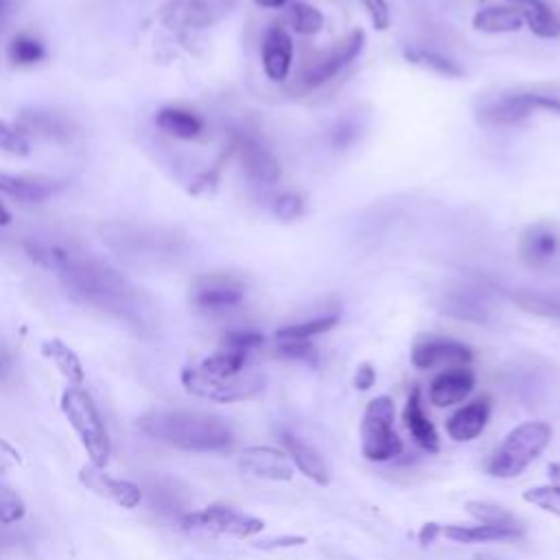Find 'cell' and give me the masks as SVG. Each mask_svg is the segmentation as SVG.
I'll return each instance as SVG.
<instances>
[{
	"instance_id": "cell-1",
	"label": "cell",
	"mask_w": 560,
	"mask_h": 560,
	"mask_svg": "<svg viewBox=\"0 0 560 560\" xmlns=\"http://www.w3.org/2000/svg\"><path fill=\"white\" fill-rule=\"evenodd\" d=\"M59 278L66 291L85 304L127 319L140 317L142 304L136 287L122 273L85 256L81 249L61 267Z\"/></svg>"
},
{
	"instance_id": "cell-2",
	"label": "cell",
	"mask_w": 560,
	"mask_h": 560,
	"mask_svg": "<svg viewBox=\"0 0 560 560\" xmlns=\"http://www.w3.org/2000/svg\"><path fill=\"white\" fill-rule=\"evenodd\" d=\"M140 431L182 451H225L234 442L230 422L203 411H153L140 418Z\"/></svg>"
},
{
	"instance_id": "cell-3",
	"label": "cell",
	"mask_w": 560,
	"mask_h": 560,
	"mask_svg": "<svg viewBox=\"0 0 560 560\" xmlns=\"http://www.w3.org/2000/svg\"><path fill=\"white\" fill-rule=\"evenodd\" d=\"M551 442V427L529 420L514 427L488 459V472L499 479L518 477Z\"/></svg>"
},
{
	"instance_id": "cell-4",
	"label": "cell",
	"mask_w": 560,
	"mask_h": 560,
	"mask_svg": "<svg viewBox=\"0 0 560 560\" xmlns=\"http://www.w3.org/2000/svg\"><path fill=\"white\" fill-rule=\"evenodd\" d=\"M61 411L77 431L90 464L105 468L112 455V444L92 396L79 385H70L61 396Z\"/></svg>"
},
{
	"instance_id": "cell-5",
	"label": "cell",
	"mask_w": 560,
	"mask_h": 560,
	"mask_svg": "<svg viewBox=\"0 0 560 560\" xmlns=\"http://www.w3.org/2000/svg\"><path fill=\"white\" fill-rule=\"evenodd\" d=\"M394 400L376 396L365 405L361 420V453L370 462H389L402 453V440L394 429Z\"/></svg>"
},
{
	"instance_id": "cell-6",
	"label": "cell",
	"mask_w": 560,
	"mask_h": 560,
	"mask_svg": "<svg viewBox=\"0 0 560 560\" xmlns=\"http://www.w3.org/2000/svg\"><path fill=\"white\" fill-rule=\"evenodd\" d=\"M363 44H365V33L361 28L350 31L346 37L335 42L326 52L317 55L315 59H311V63H306L302 68V72L295 79L293 90L295 92H311V90L324 85L339 70H343L350 61H354V57L363 50Z\"/></svg>"
},
{
	"instance_id": "cell-7",
	"label": "cell",
	"mask_w": 560,
	"mask_h": 560,
	"mask_svg": "<svg viewBox=\"0 0 560 560\" xmlns=\"http://www.w3.org/2000/svg\"><path fill=\"white\" fill-rule=\"evenodd\" d=\"M184 387L199 396L214 402H238L254 398L265 387V378L258 374H238L232 378H214L201 372L199 368H186L182 372Z\"/></svg>"
},
{
	"instance_id": "cell-8",
	"label": "cell",
	"mask_w": 560,
	"mask_h": 560,
	"mask_svg": "<svg viewBox=\"0 0 560 560\" xmlns=\"http://www.w3.org/2000/svg\"><path fill=\"white\" fill-rule=\"evenodd\" d=\"M534 112H553L560 114V96L542 92H514L505 94L479 109V122L488 127H508L514 125Z\"/></svg>"
},
{
	"instance_id": "cell-9",
	"label": "cell",
	"mask_w": 560,
	"mask_h": 560,
	"mask_svg": "<svg viewBox=\"0 0 560 560\" xmlns=\"http://www.w3.org/2000/svg\"><path fill=\"white\" fill-rule=\"evenodd\" d=\"M179 523L184 529H203L234 538H249L265 529V523L260 518L228 505H208L203 510L186 512Z\"/></svg>"
},
{
	"instance_id": "cell-10",
	"label": "cell",
	"mask_w": 560,
	"mask_h": 560,
	"mask_svg": "<svg viewBox=\"0 0 560 560\" xmlns=\"http://www.w3.org/2000/svg\"><path fill=\"white\" fill-rule=\"evenodd\" d=\"M245 287L230 273H206L192 284V302L206 313H221L241 304Z\"/></svg>"
},
{
	"instance_id": "cell-11",
	"label": "cell",
	"mask_w": 560,
	"mask_h": 560,
	"mask_svg": "<svg viewBox=\"0 0 560 560\" xmlns=\"http://www.w3.org/2000/svg\"><path fill=\"white\" fill-rule=\"evenodd\" d=\"M236 0H171L164 22L173 28H206L221 20Z\"/></svg>"
},
{
	"instance_id": "cell-12",
	"label": "cell",
	"mask_w": 560,
	"mask_h": 560,
	"mask_svg": "<svg viewBox=\"0 0 560 560\" xmlns=\"http://www.w3.org/2000/svg\"><path fill=\"white\" fill-rule=\"evenodd\" d=\"M472 361V350L448 337H424L411 348V363L418 370H431L438 365H466Z\"/></svg>"
},
{
	"instance_id": "cell-13",
	"label": "cell",
	"mask_w": 560,
	"mask_h": 560,
	"mask_svg": "<svg viewBox=\"0 0 560 560\" xmlns=\"http://www.w3.org/2000/svg\"><path fill=\"white\" fill-rule=\"evenodd\" d=\"M79 481L92 490L94 494L114 501L120 508H138L142 501V490L138 483L125 481V479H116L107 472H103V468L94 466V464H85L79 472Z\"/></svg>"
},
{
	"instance_id": "cell-14",
	"label": "cell",
	"mask_w": 560,
	"mask_h": 560,
	"mask_svg": "<svg viewBox=\"0 0 560 560\" xmlns=\"http://www.w3.org/2000/svg\"><path fill=\"white\" fill-rule=\"evenodd\" d=\"M238 468L252 477L287 481L293 475L289 455L271 446H249L238 455Z\"/></svg>"
},
{
	"instance_id": "cell-15",
	"label": "cell",
	"mask_w": 560,
	"mask_h": 560,
	"mask_svg": "<svg viewBox=\"0 0 560 560\" xmlns=\"http://www.w3.org/2000/svg\"><path fill=\"white\" fill-rule=\"evenodd\" d=\"M236 151L241 155L243 168L247 175L258 184H276L280 179V164L273 158V153L254 136H238L236 138Z\"/></svg>"
},
{
	"instance_id": "cell-16",
	"label": "cell",
	"mask_w": 560,
	"mask_h": 560,
	"mask_svg": "<svg viewBox=\"0 0 560 560\" xmlns=\"http://www.w3.org/2000/svg\"><path fill=\"white\" fill-rule=\"evenodd\" d=\"M140 490H142V497H147L153 512L162 516H177V518L186 514L188 492L179 481L171 477H151L140 486Z\"/></svg>"
},
{
	"instance_id": "cell-17",
	"label": "cell",
	"mask_w": 560,
	"mask_h": 560,
	"mask_svg": "<svg viewBox=\"0 0 560 560\" xmlns=\"http://www.w3.org/2000/svg\"><path fill=\"white\" fill-rule=\"evenodd\" d=\"M260 61L267 79L284 81L289 77V68L293 61V42L282 26L273 24L271 28H267L260 44Z\"/></svg>"
},
{
	"instance_id": "cell-18",
	"label": "cell",
	"mask_w": 560,
	"mask_h": 560,
	"mask_svg": "<svg viewBox=\"0 0 560 560\" xmlns=\"http://www.w3.org/2000/svg\"><path fill=\"white\" fill-rule=\"evenodd\" d=\"M475 389V374L464 368L446 370L438 374L429 385V400L435 407H451L470 396Z\"/></svg>"
},
{
	"instance_id": "cell-19",
	"label": "cell",
	"mask_w": 560,
	"mask_h": 560,
	"mask_svg": "<svg viewBox=\"0 0 560 560\" xmlns=\"http://www.w3.org/2000/svg\"><path fill=\"white\" fill-rule=\"evenodd\" d=\"M488 418H490V398L481 396L459 407L455 413H451V418L446 420V433L455 442H470L486 429Z\"/></svg>"
},
{
	"instance_id": "cell-20",
	"label": "cell",
	"mask_w": 560,
	"mask_h": 560,
	"mask_svg": "<svg viewBox=\"0 0 560 560\" xmlns=\"http://www.w3.org/2000/svg\"><path fill=\"white\" fill-rule=\"evenodd\" d=\"M282 444L289 453V459L300 468L302 475H306L317 486H326L330 481L328 466L313 444H308L293 431H282Z\"/></svg>"
},
{
	"instance_id": "cell-21",
	"label": "cell",
	"mask_w": 560,
	"mask_h": 560,
	"mask_svg": "<svg viewBox=\"0 0 560 560\" xmlns=\"http://www.w3.org/2000/svg\"><path fill=\"white\" fill-rule=\"evenodd\" d=\"M556 249H558V238L553 230H549L542 223L529 225L518 238V258L529 269L545 267L553 258Z\"/></svg>"
},
{
	"instance_id": "cell-22",
	"label": "cell",
	"mask_w": 560,
	"mask_h": 560,
	"mask_svg": "<svg viewBox=\"0 0 560 560\" xmlns=\"http://www.w3.org/2000/svg\"><path fill=\"white\" fill-rule=\"evenodd\" d=\"M402 420H405V427L407 431L411 433L413 442L427 451V453H438L440 448V438H438V431L433 427V422L429 420L427 411H424V405H422V396H420V389L413 387L409 398H407V405L402 409Z\"/></svg>"
},
{
	"instance_id": "cell-23",
	"label": "cell",
	"mask_w": 560,
	"mask_h": 560,
	"mask_svg": "<svg viewBox=\"0 0 560 560\" xmlns=\"http://www.w3.org/2000/svg\"><path fill=\"white\" fill-rule=\"evenodd\" d=\"M61 188L48 177H15L0 173V192L20 203H42Z\"/></svg>"
},
{
	"instance_id": "cell-24",
	"label": "cell",
	"mask_w": 560,
	"mask_h": 560,
	"mask_svg": "<svg viewBox=\"0 0 560 560\" xmlns=\"http://www.w3.org/2000/svg\"><path fill=\"white\" fill-rule=\"evenodd\" d=\"M448 540L462 545L475 542H497V540H514L523 536V527H503V525H446L440 529Z\"/></svg>"
},
{
	"instance_id": "cell-25",
	"label": "cell",
	"mask_w": 560,
	"mask_h": 560,
	"mask_svg": "<svg viewBox=\"0 0 560 560\" xmlns=\"http://www.w3.org/2000/svg\"><path fill=\"white\" fill-rule=\"evenodd\" d=\"M521 13L523 24L532 28L534 35L542 39H553L560 35V18L545 0H510Z\"/></svg>"
},
{
	"instance_id": "cell-26",
	"label": "cell",
	"mask_w": 560,
	"mask_h": 560,
	"mask_svg": "<svg viewBox=\"0 0 560 560\" xmlns=\"http://www.w3.org/2000/svg\"><path fill=\"white\" fill-rule=\"evenodd\" d=\"M155 122L162 131H166L168 136L182 138V140H192V138L201 136V131H203V120L195 112L184 109V107L160 109Z\"/></svg>"
},
{
	"instance_id": "cell-27",
	"label": "cell",
	"mask_w": 560,
	"mask_h": 560,
	"mask_svg": "<svg viewBox=\"0 0 560 560\" xmlns=\"http://www.w3.org/2000/svg\"><path fill=\"white\" fill-rule=\"evenodd\" d=\"M20 125L26 131H33L42 138H50V140H68L72 138V125L66 116L55 114V112H24L20 116Z\"/></svg>"
},
{
	"instance_id": "cell-28",
	"label": "cell",
	"mask_w": 560,
	"mask_h": 560,
	"mask_svg": "<svg viewBox=\"0 0 560 560\" xmlns=\"http://www.w3.org/2000/svg\"><path fill=\"white\" fill-rule=\"evenodd\" d=\"M472 26L481 33H514L523 26V18L514 7H488L475 13Z\"/></svg>"
},
{
	"instance_id": "cell-29",
	"label": "cell",
	"mask_w": 560,
	"mask_h": 560,
	"mask_svg": "<svg viewBox=\"0 0 560 560\" xmlns=\"http://www.w3.org/2000/svg\"><path fill=\"white\" fill-rule=\"evenodd\" d=\"M245 365H247V354L245 352L221 348L214 354L206 357L197 368L201 372H206L208 376H214V378H232V376L243 374Z\"/></svg>"
},
{
	"instance_id": "cell-30",
	"label": "cell",
	"mask_w": 560,
	"mask_h": 560,
	"mask_svg": "<svg viewBox=\"0 0 560 560\" xmlns=\"http://www.w3.org/2000/svg\"><path fill=\"white\" fill-rule=\"evenodd\" d=\"M42 352L57 365V370L68 378L70 385H81L85 374H83V365L79 361V357L74 354V350H70L61 339H50L42 346Z\"/></svg>"
},
{
	"instance_id": "cell-31",
	"label": "cell",
	"mask_w": 560,
	"mask_h": 560,
	"mask_svg": "<svg viewBox=\"0 0 560 560\" xmlns=\"http://www.w3.org/2000/svg\"><path fill=\"white\" fill-rule=\"evenodd\" d=\"M339 322L337 315H322V317H313V319H304V322H298V324H287L282 328L276 330V341H282V339H311L315 335H322V332H328L330 328H335Z\"/></svg>"
},
{
	"instance_id": "cell-32",
	"label": "cell",
	"mask_w": 560,
	"mask_h": 560,
	"mask_svg": "<svg viewBox=\"0 0 560 560\" xmlns=\"http://www.w3.org/2000/svg\"><path fill=\"white\" fill-rule=\"evenodd\" d=\"M466 512H468L477 523H483V525L523 527V525L518 523V518H516L510 510H505V508H501V505H497V503H490V501H468V503H466Z\"/></svg>"
},
{
	"instance_id": "cell-33",
	"label": "cell",
	"mask_w": 560,
	"mask_h": 560,
	"mask_svg": "<svg viewBox=\"0 0 560 560\" xmlns=\"http://www.w3.org/2000/svg\"><path fill=\"white\" fill-rule=\"evenodd\" d=\"M405 57H407L411 63L422 66V68H427V70H433V72H438V74H442V77H462V74H464L462 68H459L453 59H448V57H444V55H440V52H435V50L407 48V50H405Z\"/></svg>"
},
{
	"instance_id": "cell-34",
	"label": "cell",
	"mask_w": 560,
	"mask_h": 560,
	"mask_svg": "<svg viewBox=\"0 0 560 560\" xmlns=\"http://www.w3.org/2000/svg\"><path fill=\"white\" fill-rule=\"evenodd\" d=\"M446 313L466 322H486L488 319V311L486 304L470 293H457L451 295L446 300Z\"/></svg>"
},
{
	"instance_id": "cell-35",
	"label": "cell",
	"mask_w": 560,
	"mask_h": 560,
	"mask_svg": "<svg viewBox=\"0 0 560 560\" xmlns=\"http://www.w3.org/2000/svg\"><path fill=\"white\" fill-rule=\"evenodd\" d=\"M289 22L300 35H315L324 26L322 13L313 4H306V2H293L289 7Z\"/></svg>"
},
{
	"instance_id": "cell-36",
	"label": "cell",
	"mask_w": 560,
	"mask_h": 560,
	"mask_svg": "<svg viewBox=\"0 0 560 560\" xmlns=\"http://www.w3.org/2000/svg\"><path fill=\"white\" fill-rule=\"evenodd\" d=\"M514 302L534 315L560 317V300L558 298H549V295L532 293V291H518V293H514Z\"/></svg>"
},
{
	"instance_id": "cell-37",
	"label": "cell",
	"mask_w": 560,
	"mask_h": 560,
	"mask_svg": "<svg viewBox=\"0 0 560 560\" xmlns=\"http://www.w3.org/2000/svg\"><path fill=\"white\" fill-rule=\"evenodd\" d=\"M523 499L545 512H551L560 516V481L547 483V486H536L523 492Z\"/></svg>"
},
{
	"instance_id": "cell-38",
	"label": "cell",
	"mask_w": 560,
	"mask_h": 560,
	"mask_svg": "<svg viewBox=\"0 0 560 560\" xmlns=\"http://www.w3.org/2000/svg\"><path fill=\"white\" fill-rule=\"evenodd\" d=\"M9 55L15 63L31 66V63H37L44 57V46L35 37L22 33V35L13 37V42L9 46Z\"/></svg>"
},
{
	"instance_id": "cell-39",
	"label": "cell",
	"mask_w": 560,
	"mask_h": 560,
	"mask_svg": "<svg viewBox=\"0 0 560 560\" xmlns=\"http://www.w3.org/2000/svg\"><path fill=\"white\" fill-rule=\"evenodd\" d=\"M276 352L289 361H302L311 365L317 363V350L308 339H282L276 346Z\"/></svg>"
},
{
	"instance_id": "cell-40",
	"label": "cell",
	"mask_w": 560,
	"mask_h": 560,
	"mask_svg": "<svg viewBox=\"0 0 560 560\" xmlns=\"http://www.w3.org/2000/svg\"><path fill=\"white\" fill-rule=\"evenodd\" d=\"M265 341V337L258 330L252 328H238V330H230L223 337V348L236 350V352H245L249 354L254 348H258Z\"/></svg>"
},
{
	"instance_id": "cell-41",
	"label": "cell",
	"mask_w": 560,
	"mask_h": 560,
	"mask_svg": "<svg viewBox=\"0 0 560 560\" xmlns=\"http://www.w3.org/2000/svg\"><path fill=\"white\" fill-rule=\"evenodd\" d=\"M22 516H24L22 499L11 488L0 483V523L11 525V523L20 521Z\"/></svg>"
},
{
	"instance_id": "cell-42",
	"label": "cell",
	"mask_w": 560,
	"mask_h": 560,
	"mask_svg": "<svg viewBox=\"0 0 560 560\" xmlns=\"http://www.w3.org/2000/svg\"><path fill=\"white\" fill-rule=\"evenodd\" d=\"M271 210L280 221H295L304 212V201L293 192H282L273 199Z\"/></svg>"
},
{
	"instance_id": "cell-43",
	"label": "cell",
	"mask_w": 560,
	"mask_h": 560,
	"mask_svg": "<svg viewBox=\"0 0 560 560\" xmlns=\"http://www.w3.org/2000/svg\"><path fill=\"white\" fill-rule=\"evenodd\" d=\"M0 149L9 151V153H15V155H26L28 153V142H26V138L20 129L0 120Z\"/></svg>"
},
{
	"instance_id": "cell-44",
	"label": "cell",
	"mask_w": 560,
	"mask_h": 560,
	"mask_svg": "<svg viewBox=\"0 0 560 560\" xmlns=\"http://www.w3.org/2000/svg\"><path fill=\"white\" fill-rule=\"evenodd\" d=\"M359 2L368 11L374 28L385 31L392 24V13H389V7H387V0H359Z\"/></svg>"
},
{
	"instance_id": "cell-45",
	"label": "cell",
	"mask_w": 560,
	"mask_h": 560,
	"mask_svg": "<svg viewBox=\"0 0 560 560\" xmlns=\"http://www.w3.org/2000/svg\"><path fill=\"white\" fill-rule=\"evenodd\" d=\"M374 381H376L374 368H372L370 363L359 365V370H357V374H354V387L361 389V392H365V389H370V387L374 385Z\"/></svg>"
},
{
	"instance_id": "cell-46",
	"label": "cell",
	"mask_w": 560,
	"mask_h": 560,
	"mask_svg": "<svg viewBox=\"0 0 560 560\" xmlns=\"http://www.w3.org/2000/svg\"><path fill=\"white\" fill-rule=\"evenodd\" d=\"M11 372H13V357H11V352L0 343V381L9 378Z\"/></svg>"
},
{
	"instance_id": "cell-47",
	"label": "cell",
	"mask_w": 560,
	"mask_h": 560,
	"mask_svg": "<svg viewBox=\"0 0 560 560\" xmlns=\"http://www.w3.org/2000/svg\"><path fill=\"white\" fill-rule=\"evenodd\" d=\"M440 525H435V523H427L422 529H420V542L422 545H427V542H433L435 540V536L440 534Z\"/></svg>"
},
{
	"instance_id": "cell-48",
	"label": "cell",
	"mask_w": 560,
	"mask_h": 560,
	"mask_svg": "<svg viewBox=\"0 0 560 560\" xmlns=\"http://www.w3.org/2000/svg\"><path fill=\"white\" fill-rule=\"evenodd\" d=\"M254 2L265 9H276V7H282L287 0H254Z\"/></svg>"
},
{
	"instance_id": "cell-49",
	"label": "cell",
	"mask_w": 560,
	"mask_h": 560,
	"mask_svg": "<svg viewBox=\"0 0 560 560\" xmlns=\"http://www.w3.org/2000/svg\"><path fill=\"white\" fill-rule=\"evenodd\" d=\"M11 221V214H9V210L2 206V201H0V225H7Z\"/></svg>"
},
{
	"instance_id": "cell-50",
	"label": "cell",
	"mask_w": 560,
	"mask_h": 560,
	"mask_svg": "<svg viewBox=\"0 0 560 560\" xmlns=\"http://www.w3.org/2000/svg\"><path fill=\"white\" fill-rule=\"evenodd\" d=\"M9 2H11V0H0V20H2V15H4L7 9H9Z\"/></svg>"
},
{
	"instance_id": "cell-51",
	"label": "cell",
	"mask_w": 560,
	"mask_h": 560,
	"mask_svg": "<svg viewBox=\"0 0 560 560\" xmlns=\"http://www.w3.org/2000/svg\"><path fill=\"white\" fill-rule=\"evenodd\" d=\"M11 540V536L7 534V532H2V527H0V545H4V542H9Z\"/></svg>"
}]
</instances>
